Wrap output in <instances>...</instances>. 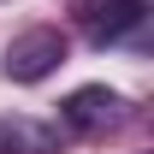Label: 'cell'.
I'll return each mask as SVG.
<instances>
[{"mask_svg":"<svg viewBox=\"0 0 154 154\" xmlns=\"http://www.w3.org/2000/svg\"><path fill=\"white\" fill-rule=\"evenodd\" d=\"M59 65H65V30L36 24V30H24V36L6 42L0 77H6V83H42V77H54Z\"/></svg>","mask_w":154,"mask_h":154,"instance_id":"cell-1","label":"cell"},{"mask_svg":"<svg viewBox=\"0 0 154 154\" xmlns=\"http://www.w3.org/2000/svg\"><path fill=\"white\" fill-rule=\"evenodd\" d=\"M59 125L71 136H107L125 125V95L107 89V83H83V89H71L59 101Z\"/></svg>","mask_w":154,"mask_h":154,"instance_id":"cell-2","label":"cell"},{"mask_svg":"<svg viewBox=\"0 0 154 154\" xmlns=\"http://www.w3.org/2000/svg\"><path fill=\"white\" fill-rule=\"evenodd\" d=\"M71 18L89 30L95 48H113V42L142 36V24H148V0H71Z\"/></svg>","mask_w":154,"mask_h":154,"instance_id":"cell-3","label":"cell"},{"mask_svg":"<svg viewBox=\"0 0 154 154\" xmlns=\"http://www.w3.org/2000/svg\"><path fill=\"white\" fill-rule=\"evenodd\" d=\"M0 154H59V131L30 113H6L0 119Z\"/></svg>","mask_w":154,"mask_h":154,"instance_id":"cell-4","label":"cell"}]
</instances>
